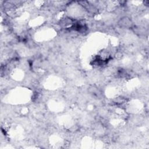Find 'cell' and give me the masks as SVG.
Returning a JSON list of instances; mask_svg holds the SVG:
<instances>
[{"label": "cell", "instance_id": "2", "mask_svg": "<svg viewBox=\"0 0 149 149\" xmlns=\"http://www.w3.org/2000/svg\"><path fill=\"white\" fill-rule=\"evenodd\" d=\"M73 24V20L69 17H65L61 20L60 25L63 27H66L67 26Z\"/></svg>", "mask_w": 149, "mask_h": 149}, {"label": "cell", "instance_id": "1", "mask_svg": "<svg viewBox=\"0 0 149 149\" xmlns=\"http://www.w3.org/2000/svg\"><path fill=\"white\" fill-rule=\"evenodd\" d=\"M118 25L122 29H131L133 28V22L132 19L128 16H123L118 21Z\"/></svg>", "mask_w": 149, "mask_h": 149}]
</instances>
